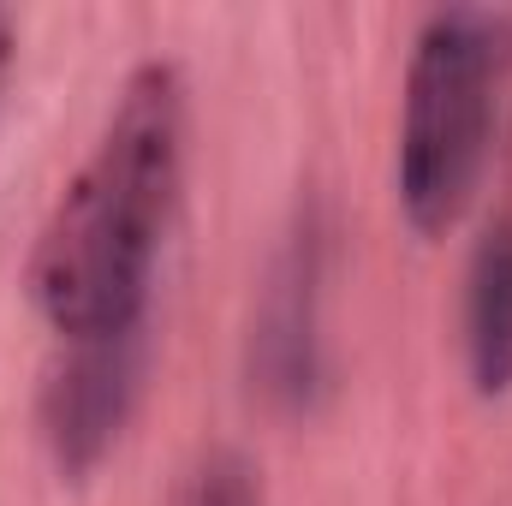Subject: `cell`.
<instances>
[{
    "label": "cell",
    "instance_id": "1",
    "mask_svg": "<svg viewBox=\"0 0 512 506\" xmlns=\"http://www.w3.org/2000/svg\"><path fill=\"white\" fill-rule=\"evenodd\" d=\"M179 179L185 84L167 60H143L30 251V298L60 340L143 322Z\"/></svg>",
    "mask_w": 512,
    "mask_h": 506
},
{
    "label": "cell",
    "instance_id": "6",
    "mask_svg": "<svg viewBox=\"0 0 512 506\" xmlns=\"http://www.w3.org/2000/svg\"><path fill=\"white\" fill-rule=\"evenodd\" d=\"M173 506H262V483H256L251 459H239V453H209V459H197V471L179 483Z\"/></svg>",
    "mask_w": 512,
    "mask_h": 506
},
{
    "label": "cell",
    "instance_id": "3",
    "mask_svg": "<svg viewBox=\"0 0 512 506\" xmlns=\"http://www.w3.org/2000/svg\"><path fill=\"white\" fill-rule=\"evenodd\" d=\"M143 376H149V322L60 340V358L48 364L36 405L42 447L60 465V477H90L114 453L143 399Z\"/></svg>",
    "mask_w": 512,
    "mask_h": 506
},
{
    "label": "cell",
    "instance_id": "4",
    "mask_svg": "<svg viewBox=\"0 0 512 506\" xmlns=\"http://www.w3.org/2000/svg\"><path fill=\"white\" fill-rule=\"evenodd\" d=\"M322 227L298 221V233L268 262L262 298L251 316V387L274 411H310L322 399Z\"/></svg>",
    "mask_w": 512,
    "mask_h": 506
},
{
    "label": "cell",
    "instance_id": "2",
    "mask_svg": "<svg viewBox=\"0 0 512 506\" xmlns=\"http://www.w3.org/2000/svg\"><path fill=\"white\" fill-rule=\"evenodd\" d=\"M512 66V18L447 6L417 30L399 108V209L417 233H447L483 179Z\"/></svg>",
    "mask_w": 512,
    "mask_h": 506
},
{
    "label": "cell",
    "instance_id": "5",
    "mask_svg": "<svg viewBox=\"0 0 512 506\" xmlns=\"http://www.w3.org/2000/svg\"><path fill=\"white\" fill-rule=\"evenodd\" d=\"M465 370L477 393L512 387V215L477 239L465 268Z\"/></svg>",
    "mask_w": 512,
    "mask_h": 506
},
{
    "label": "cell",
    "instance_id": "7",
    "mask_svg": "<svg viewBox=\"0 0 512 506\" xmlns=\"http://www.w3.org/2000/svg\"><path fill=\"white\" fill-rule=\"evenodd\" d=\"M12 60H18V30H12V18L0 12V102H6V84H12Z\"/></svg>",
    "mask_w": 512,
    "mask_h": 506
}]
</instances>
